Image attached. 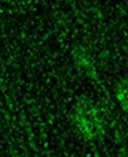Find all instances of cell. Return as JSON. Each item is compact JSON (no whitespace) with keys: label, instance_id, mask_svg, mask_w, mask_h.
Returning <instances> with one entry per match:
<instances>
[{"label":"cell","instance_id":"1","mask_svg":"<svg viewBox=\"0 0 128 157\" xmlns=\"http://www.w3.org/2000/svg\"><path fill=\"white\" fill-rule=\"evenodd\" d=\"M72 122L81 136L88 140L100 139L106 132L105 117L94 101H78L72 112Z\"/></svg>","mask_w":128,"mask_h":157},{"label":"cell","instance_id":"2","mask_svg":"<svg viewBox=\"0 0 128 157\" xmlns=\"http://www.w3.org/2000/svg\"><path fill=\"white\" fill-rule=\"evenodd\" d=\"M114 97L123 112L128 115V74L119 78L113 89Z\"/></svg>","mask_w":128,"mask_h":157},{"label":"cell","instance_id":"3","mask_svg":"<svg viewBox=\"0 0 128 157\" xmlns=\"http://www.w3.org/2000/svg\"><path fill=\"white\" fill-rule=\"evenodd\" d=\"M9 1H12V0H9Z\"/></svg>","mask_w":128,"mask_h":157}]
</instances>
